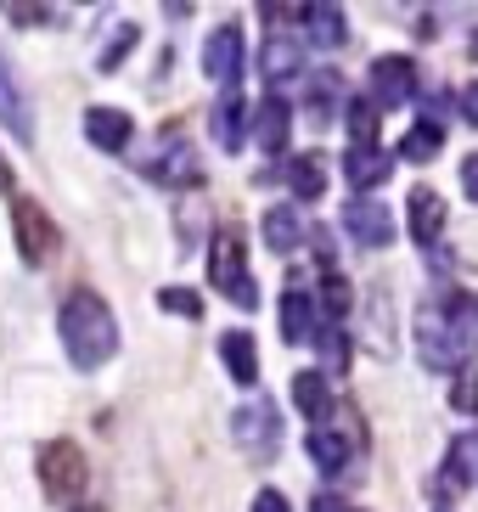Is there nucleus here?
Listing matches in <instances>:
<instances>
[{"instance_id":"nucleus-1","label":"nucleus","mask_w":478,"mask_h":512,"mask_svg":"<svg viewBox=\"0 0 478 512\" xmlns=\"http://www.w3.org/2000/svg\"><path fill=\"white\" fill-rule=\"evenodd\" d=\"M62 349H68V361L79 372H96V366L113 361V349H119V321L107 310L102 293H74V299L62 304Z\"/></svg>"},{"instance_id":"nucleus-2","label":"nucleus","mask_w":478,"mask_h":512,"mask_svg":"<svg viewBox=\"0 0 478 512\" xmlns=\"http://www.w3.org/2000/svg\"><path fill=\"white\" fill-rule=\"evenodd\" d=\"M40 490L51 501H79L90 490V462L74 439H51L40 445Z\"/></svg>"},{"instance_id":"nucleus-3","label":"nucleus","mask_w":478,"mask_h":512,"mask_svg":"<svg viewBox=\"0 0 478 512\" xmlns=\"http://www.w3.org/2000/svg\"><path fill=\"white\" fill-rule=\"evenodd\" d=\"M209 282L225 287V299L237 304V310H254V304H259V287H254V276H248V259H242V237H237V231H220V237H214Z\"/></svg>"},{"instance_id":"nucleus-4","label":"nucleus","mask_w":478,"mask_h":512,"mask_svg":"<svg viewBox=\"0 0 478 512\" xmlns=\"http://www.w3.org/2000/svg\"><path fill=\"white\" fill-rule=\"evenodd\" d=\"M12 237H17V254H23V265H45V259L62 248V231L57 220L34 203V197H17L12 203Z\"/></svg>"},{"instance_id":"nucleus-5","label":"nucleus","mask_w":478,"mask_h":512,"mask_svg":"<svg viewBox=\"0 0 478 512\" xmlns=\"http://www.w3.org/2000/svg\"><path fill=\"white\" fill-rule=\"evenodd\" d=\"M231 439H237V445L254 456V462L276 456V445H282V422H276V406H270V400H248V406L231 417Z\"/></svg>"},{"instance_id":"nucleus-6","label":"nucleus","mask_w":478,"mask_h":512,"mask_svg":"<svg viewBox=\"0 0 478 512\" xmlns=\"http://www.w3.org/2000/svg\"><path fill=\"white\" fill-rule=\"evenodd\" d=\"M417 355H422V366H434V372H450V366L467 355V349L456 344V332H450L445 310H434V304L417 316Z\"/></svg>"},{"instance_id":"nucleus-7","label":"nucleus","mask_w":478,"mask_h":512,"mask_svg":"<svg viewBox=\"0 0 478 512\" xmlns=\"http://www.w3.org/2000/svg\"><path fill=\"white\" fill-rule=\"evenodd\" d=\"M411 96H417L411 57H377L372 62V107H405Z\"/></svg>"},{"instance_id":"nucleus-8","label":"nucleus","mask_w":478,"mask_h":512,"mask_svg":"<svg viewBox=\"0 0 478 512\" xmlns=\"http://www.w3.org/2000/svg\"><path fill=\"white\" fill-rule=\"evenodd\" d=\"M344 231L360 242V248H389V242H394V214H389V203L355 197V203L344 209Z\"/></svg>"},{"instance_id":"nucleus-9","label":"nucleus","mask_w":478,"mask_h":512,"mask_svg":"<svg viewBox=\"0 0 478 512\" xmlns=\"http://www.w3.org/2000/svg\"><path fill=\"white\" fill-rule=\"evenodd\" d=\"M203 74L214 79V85H237V74H242V29L237 23H225V29H214L209 40H203Z\"/></svg>"},{"instance_id":"nucleus-10","label":"nucleus","mask_w":478,"mask_h":512,"mask_svg":"<svg viewBox=\"0 0 478 512\" xmlns=\"http://www.w3.org/2000/svg\"><path fill=\"white\" fill-rule=\"evenodd\" d=\"M0 124L12 130L17 141H34V113H29V91L17 85V68L12 57L0 51Z\"/></svg>"},{"instance_id":"nucleus-11","label":"nucleus","mask_w":478,"mask_h":512,"mask_svg":"<svg viewBox=\"0 0 478 512\" xmlns=\"http://www.w3.org/2000/svg\"><path fill=\"white\" fill-rule=\"evenodd\" d=\"M355 451H360V428H310V462L321 473H344Z\"/></svg>"},{"instance_id":"nucleus-12","label":"nucleus","mask_w":478,"mask_h":512,"mask_svg":"<svg viewBox=\"0 0 478 512\" xmlns=\"http://www.w3.org/2000/svg\"><path fill=\"white\" fill-rule=\"evenodd\" d=\"M220 361H225V372H231V383L237 389H254L259 383V349H254V332H225L220 338Z\"/></svg>"},{"instance_id":"nucleus-13","label":"nucleus","mask_w":478,"mask_h":512,"mask_svg":"<svg viewBox=\"0 0 478 512\" xmlns=\"http://www.w3.org/2000/svg\"><path fill=\"white\" fill-rule=\"evenodd\" d=\"M85 136H90V147H102V152H124L130 136H135V124H130V113H119V107H90Z\"/></svg>"},{"instance_id":"nucleus-14","label":"nucleus","mask_w":478,"mask_h":512,"mask_svg":"<svg viewBox=\"0 0 478 512\" xmlns=\"http://www.w3.org/2000/svg\"><path fill=\"white\" fill-rule=\"evenodd\" d=\"M405 209H411V237L422 242V248H434L439 231H445V203H439L434 186H417V192L405 197Z\"/></svg>"},{"instance_id":"nucleus-15","label":"nucleus","mask_w":478,"mask_h":512,"mask_svg":"<svg viewBox=\"0 0 478 512\" xmlns=\"http://www.w3.org/2000/svg\"><path fill=\"white\" fill-rule=\"evenodd\" d=\"M344 175H349V186H355V197L360 192H372V186H383L394 175V158L383 147H355L344 158Z\"/></svg>"},{"instance_id":"nucleus-16","label":"nucleus","mask_w":478,"mask_h":512,"mask_svg":"<svg viewBox=\"0 0 478 512\" xmlns=\"http://www.w3.org/2000/svg\"><path fill=\"white\" fill-rule=\"evenodd\" d=\"M310 327H315V299L299 282H287V293H282V338L287 344H310Z\"/></svg>"},{"instance_id":"nucleus-17","label":"nucleus","mask_w":478,"mask_h":512,"mask_svg":"<svg viewBox=\"0 0 478 512\" xmlns=\"http://www.w3.org/2000/svg\"><path fill=\"white\" fill-rule=\"evenodd\" d=\"M209 130H214V141H220L225 152H237V147H242V130H248V102H242L237 91H225L220 102H214Z\"/></svg>"},{"instance_id":"nucleus-18","label":"nucleus","mask_w":478,"mask_h":512,"mask_svg":"<svg viewBox=\"0 0 478 512\" xmlns=\"http://www.w3.org/2000/svg\"><path fill=\"white\" fill-rule=\"evenodd\" d=\"M299 68H304V46H299V40L270 34L265 51H259V74H265V85H270V79H293Z\"/></svg>"},{"instance_id":"nucleus-19","label":"nucleus","mask_w":478,"mask_h":512,"mask_svg":"<svg viewBox=\"0 0 478 512\" xmlns=\"http://www.w3.org/2000/svg\"><path fill=\"white\" fill-rule=\"evenodd\" d=\"M287 192L299 197V203H315V197L327 192V164H321V152L287 158Z\"/></svg>"},{"instance_id":"nucleus-20","label":"nucleus","mask_w":478,"mask_h":512,"mask_svg":"<svg viewBox=\"0 0 478 512\" xmlns=\"http://www.w3.org/2000/svg\"><path fill=\"white\" fill-rule=\"evenodd\" d=\"M287 130H293V107H287L282 96H265V102H259V147H265L270 158L287 147Z\"/></svg>"},{"instance_id":"nucleus-21","label":"nucleus","mask_w":478,"mask_h":512,"mask_svg":"<svg viewBox=\"0 0 478 512\" xmlns=\"http://www.w3.org/2000/svg\"><path fill=\"white\" fill-rule=\"evenodd\" d=\"M293 406H299L304 417H310L315 428H321V422H327V411H332L327 377H321V372H299V377H293Z\"/></svg>"},{"instance_id":"nucleus-22","label":"nucleus","mask_w":478,"mask_h":512,"mask_svg":"<svg viewBox=\"0 0 478 512\" xmlns=\"http://www.w3.org/2000/svg\"><path fill=\"white\" fill-rule=\"evenodd\" d=\"M265 242H270V254H293L304 242V226H299V214H293V203H276L265 214Z\"/></svg>"},{"instance_id":"nucleus-23","label":"nucleus","mask_w":478,"mask_h":512,"mask_svg":"<svg viewBox=\"0 0 478 512\" xmlns=\"http://www.w3.org/2000/svg\"><path fill=\"white\" fill-rule=\"evenodd\" d=\"M445 321H450V332H456V344L478 349V293H456V299L445 304Z\"/></svg>"},{"instance_id":"nucleus-24","label":"nucleus","mask_w":478,"mask_h":512,"mask_svg":"<svg viewBox=\"0 0 478 512\" xmlns=\"http://www.w3.org/2000/svg\"><path fill=\"white\" fill-rule=\"evenodd\" d=\"M439 147H445V130H439L434 119H422L417 130H405L400 158H411V164H428V158H439Z\"/></svg>"},{"instance_id":"nucleus-25","label":"nucleus","mask_w":478,"mask_h":512,"mask_svg":"<svg viewBox=\"0 0 478 512\" xmlns=\"http://www.w3.org/2000/svg\"><path fill=\"white\" fill-rule=\"evenodd\" d=\"M304 23H310L315 46H344V40H349L344 12H338V6H310V12H304Z\"/></svg>"},{"instance_id":"nucleus-26","label":"nucleus","mask_w":478,"mask_h":512,"mask_svg":"<svg viewBox=\"0 0 478 512\" xmlns=\"http://www.w3.org/2000/svg\"><path fill=\"white\" fill-rule=\"evenodd\" d=\"M349 304H355V299H349V282H344L338 271H327V282H321V316H327V321H344Z\"/></svg>"},{"instance_id":"nucleus-27","label":"nucleus","mask_w":478,"mask_h":512,"mask_svg":"<svg viewBox=\"0 0 478 512\" xmlns=\"http://www.w3.org/2000/svg\"><path fill=\"white\" fill-rule=\"evenodd\" d=\"M349 141H355V147H377V107L372 102L349 107Z\"/></svg>"},{"instance_id":"nucleus-28","label":"nucleus","mask_w":478,"mask_h":512,"mask_svg":"<svg viewBox=\"0 0 478 512\" xmlns=\"http://www.w3.org/2000/svg\"><path fill=\"white\" fill-rule=\"evenodd\" d=\"M130 46H135V23H119V34L107 40V51L96 57V68H102V74H113V68L124 62V51H130Z\"/></svg>"},{"instance_id":"nucleus-29","label":"nucleus","mask_w":478,"mask_h":512,"mask_svg":"<svg viewBox=\"0 0 478 512\" xmlns=\"http://www.w3.org/2000/svg\"><path fill=\"white\" fill-rule=\"evenodd\" d=\"M158 304H164V310H175V316H186V321L203 316V299H197V293H186V287H164V293H158Z\"/></svg>"},{"instance_id":"nucleus-30","label":"nucleus","mask_w":478,"mask_h":512,"mask_svg":"<svg viewBox=\"0 0 478 512\" xmlns=\"http://www.w3.org/2000/svg\"><path fill=\"white\" fill-rule=\"evenodd\" d=\"M0 12H6V17H17L23 29H40V23H51V6H23V0H6Z\"/></svg>"},{"instance_id":"nucleus-31","label":"nucleus","mask_w":478,"mask_h":512,"mask_svg":"<svg viewBox=\"0 0 478 512\" xmlns=\"http://www.w3.org/2000/svg\"><path fill=\"white\" fill-rule=\"evenodd\" d=\"M450 406H456V411H478V372H462V377H456Z\"/></svg>"},{"instance_id":"nucleus-32","label":"nucleus","mask_w":478,"mask_h":512,"mask_svg":"<svg viewBox=\"0 0 478 512\" xmlns=\"http://www.w3.org/2000/svg\"><path fill=\"white\" fill-rule=\"evenodd\" d=\"M254 512H293V507H287L282 490H259V496H254Z\"/></svg>"},{"instance_id":"nucleus-33","label":"nucleus","mask_w":478,"mask_h":512,"mask_svg":"<svg viewBox=\"0 0 478 512\" xmlns=\"http://www.w3.org/2000/svg\"><path fill=\"white\" fill-rule=\"evenodd\" d=\"M462 192L478 203V152H467V158H462Z\"/></svg>"},{"instance_id":"nucleus-34","label":"nucleus","mask_w":478,"mask_h":512,"mask_svg":"<svg viewBox=\"0 0 478 512\" xmlns=\"http://www.w3.org/2000/svg\"><path fill=\"white\" fill-rule=\"evenodd\" d=\"M462 119H467V124H478V79L462 91Z\"/></svg>"},{"instance_id":"nucleus-35","label":"nucleus","mask_w":478,"mask_h":512,"mask_svg":"<svg viewBox=\"0 0 478 512\" xmlns=\"http://www.w3.org/2000/svg\"><path fill=\"white\" fill-rule=\"evenodd\" d=\"M310 512H349V501H344V496H315Z\"/></svg>"},{"instance_id":"nucleus-36","label":"nucleus","mask_w":478,"mask_h":512,"mask_svg":"<svg viewBox=\"0 0 478 512\" xmlns=\"http://www.w3.org/2000/svg\"><path fill=\"white\" fill-rule=\"evenodd\" d=\"M79 512H102V507H79Z\"/></svg>"},{"instance_id":"nucleus-37","label":"nucleus","mask_w":478,"mask_h":512,"mask_svg":"<svg viewBox=\"0 0 478 512\" xmlns=\"http://www.w3.org/2000/svg\"><path fill=\"white\" fill-rule=\"evenodd\" d=\"M0 175H6V169H0Z\"/></svg>"}]
</instances>
